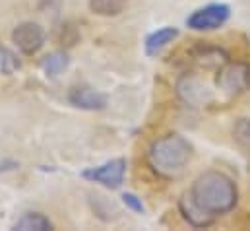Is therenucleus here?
<instances>
[{
	"label": "nucleus",
	"mask_w": 250,
	"mask_h": 231,
	"mask_svg": "<svg viewBox=\"0 0 250 231\" xmlns=\"http://www.w3.org/2000/svg\"><path fill=\"white\" fill-rule=\"evenodd\" d=\"M187 196L202 214L215 222L217 216L227 214L235 208L239 190L229 175L221 171H206L192 183Z\"/></svg>",
	"instance_id": "1"
},
{
	"label": "nucleus",
	"mask_w": 250,
	"mask_h": 231,
	"mask_svg": "<svg viewBox=\"0 0 250 231\" xmlns=\"http://www.w3.org/2000/svg\"><path fill=\"white\" fill-rule=\"evenodd\" d=\"M192 158V146L181 134H167L155 140L147 152L151 169L165 179H175L187 169Z\"/></svg>",
	"instance_id": "2"
},
{
	"label": "nucleus",
	"mask_w": 250,
	"mask_h": 231,
	"mask_svg": "<svg viewBox=\"0 0 250 231\" xmlns=\"http://www.w3.org/2000/svg\"><path fill=\"white\" fill-rule=\"evenodd\" d=\"M231 16V8L227 4H208L204 8L194 10L187 20V25L194 31H211L221 27Z\"/></svg>",
	"instance_id": "3"
},
{
	"label": "nucleus",
	"mask_w": 250,
	"mask_h": 231,
	"mask_svg": "<svg viewBox=\"0 0 250 231\" xmlns=\"http://www.w3.org/2000/svg\"><path fill=\"white\" fill-rule=\"evenodd\" d=\"M217 86L227 95H239L250 88V66L247 62H231L227 64L219 76Z\"/></svg>",
	"instance_id": "4"
},
{
	"label": "nucleus",
	"mask_w": 250,
	"mask_h": 231,
	"mask_svg": "<svg viewBox=\"0 0 250 231\" xmlns=\"http://www.w3.org/2000/svg\"><path fill=\"white\" fill-rule=\"evenodd\" d=\"M126 173V160L119 158V160H111L99 167H89L85 169L82 177L91 181V183H99L107 188H119L125 181Z\"/></svg>",
	"instance_id": "5"
},
{
	"label": "nucleus",
	"mask_w": 250,
	"mask_h": 231,
	"mask_svg": "<svg viewBox=\"0 0 250 231\" xmlns=\"http://www.w3.org/2000/svg\"><path fill=\"white\" fill-rule=\"evenodd\" d=\"M12 41L23 55H35L45 45V31L35 22H23L12 31Z\"/></svg>",
	"instance_id": "6"
},
{
	"label": "nucleus",
	"mask_w": 250,
	"mask_h": 231,
	"mask_svg": "<svg viewBox=\"0 0 250 231\" xmlns=\"http://www.w3.org/2000/svg\"><path fill=\"white\" fill-rule=\"evenodd\" d=\"M68 101L83 111H103L107 107V95L89 86H74L68 92Z\"/></svg>",
	"instance_id": "7"
},
{
	"label": "nucleus",
	"mask_w": 250,
	"mask_h": 231,
	"mask_svg": "<svg viewBox=\"0 0 250 231\" xmlns=\"http://www.w3.org/2000/svg\"><path fill=\"white\" fill-rule=\"evenodd\" d=\"M177 92H179V95H181L187 103L194 105V107L206 105V103L211 101V93L208 92V88L202 86L200 80H196V78H192V76H185V78L179 80Z\"/></svg>",
	"instance_id": "8"
},
{
	"label": "nucleus",
	"mask_w": 250,
	"mask_h": 231,
	"mask_svg": "<svg viewBox=\"0 0 250 231\" xmlns=\"http://www.w3.org/2000/svg\"><path fill=\"white\" fill-rule=\"evenodd\" d=\"M177 37H179V29L177 27H161V29L153 31L151 35H147V39H146V53L149 57H155L169 43H173Z\"/></svg>",
	"instance_id": "9"
},
{
	"label": "nucleus",
	"mask_w": 250,
	"mask_h": 231,
	"mask_svg": "<svg viewBox=\"0 0 250 231\" xmlns=\"http://www.w3.org/2000/svg\"><path fill=\"white\" fill-rule=\"evenodd\" d=\"M14 230L20 231H49L53 230V222L43 216V214H37V212H29V214H23L16 224H14Z\"/></svg>",
	"instance_id": "10"
},
{
	"label": "nucleus",
	"mask_w": 250,
	"mask_h": 231,
	"mask_svg": "<svg viewBox=\"0 0 250 231\" xmlns=\"http://www.w3.org/2000/svg\"><path fill=\"white\" fill-rule=\"evenodd\" d=\"M128 0H89V10L97 16H119Z\"/></svg>",
	"instance_id": "11"
},
{
	"label": "nucleus",
	"mask_w": 250,
	"mask_h": 231,
	"mask_svg": "<svg viewBox=\"0 0 250 231\" xmlns=\"http://www.w3.org/2000/svg\"><path fill=\"white\" fill-rule=\"evenodd\" d=\"M68 62H70L68 55L64 51H57V53H51V55H47V57L43 58L41 66H43L47 76H59L64 68L68 66Z\"/></svg>",
	"instance_id": "12"
},
{
	"label": "nucleus",
	"mask_w": 250,
	"mask_h": 231,
	"mask_svg": "<svg viewBox=\"0 0 250 231\" xmlns=\"http://www.w3.org/2000/svg\"><path fill=\"white\" fill-rule=\"evenodd\" d=\"M0 68H2L6 74H12L14 70L20 68V60L16 58L14 53H10L8 49H0Z\"/></svg>",
	"instance_id": "13"
},
{
	"label": "nucleus",
	"mask_w": 250,
	"mask_h": 231,
	"mask_svg": "<svg viewBox=\"0 0 250 231\" xmlns=\"http://www.w3.org/2000/svg\"><path fill=\"white\" fill-rule=\"evenodd\" d=\"M123 202H125L132 212H136V214H144V212H146V208H144V204H142V198H138V196L132 194V192H125V194H123Z\"/></svg>",
	"instance_id": "14"
},
{
	"label": "nucleus",
	"mask_w": 250,
	"mask_h": 231,
	"mask_svg": "<svg viewBox=\"0 0 250 231\" xmlns=\"http://www.w3.org/2000/svg\"><path fill=\"white\" fill-rule=\"evenodd\" d=\"M237 138L239 140H250V120L243 118L237 126Z\"/></svg>",
	"instance_id": "15"
}]
</instances>
